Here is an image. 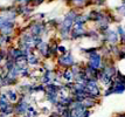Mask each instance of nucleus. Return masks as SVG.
<instances>
[{
    "mask_svg": "<svg viewBox=\"0 0 125 117\" xmlns=\"http://www.w3.org/2000/svg\"><path fill=\"white\" fill-rule=\"evenodd\" d=\"M89 61H88V66L89 67L94 68V69H102L104 66V62H103V56L101 55L98 52H95L93 54H89Z\"/></svg>",
    "mask_w": 125,
    "mask_h": 117,
    "instance_id": "1",
    "label": "nucleus"
},
{
    "mask_svg": "<svg viewBox=\"0 0 125 117\" xmlns=\"http://www.w3.org/2000/svg\"><path fill=\"white\" fill-rule=\"evenodd\" d=\"M59 63H60L62 67L64 68H71L74 64H75V61H74V57L69 52H67L65 54H63L62 56H60L59 59Z\"/></svg>",
    "mask_w": 125,
    "mask_h": 117,
    "instance_id": "2",
    "label": "nucleus"
},
{
    "mask_svg": "<svg viewBox=\"0 0 125 117\" xmlns=\"http://www.w3.org/2000/svg\"><path fill=\"white\" fill-rule=\"evenodd\" d=\"M63 78L67 82H75V75L71 70V68H65V70L63 72Z\"/></svg>",
    "mask_w": 125,
    "mask_h": 117,
    "instance_id": "3",
    "label": "nucleus"
},
{
    "mask_svg": "<svg viewBox=\"0 0 125 117\" xmlns=\"http://www.w3.org/2000/svg\"><path fill=\"white\" fill-rule=\"evenodd\" d=\"M83 104L87 109H91L94 106H96V100L95 98H91V97H87L85 100L83 101Z\"/></svg>",
    "mask_w": 125,
    "mask_h": 117,
    "instance_id": "4",
    "label": "nucleus"
},
{
    "mask_svg": "<svg viewBox=\"0 0 125 117\" xmlns=\"http://www.w3.org/2000/svg\"><path fill=\"white\" fill-rule=\"evenodd\" d=\"M116 117H125V112H123V114H118Z\"/></svg>",
    "mask_w": 125,
    "mask_h": 117,
    "instance_id": "5",
    "label": "nucleus"
}]
</instances>
